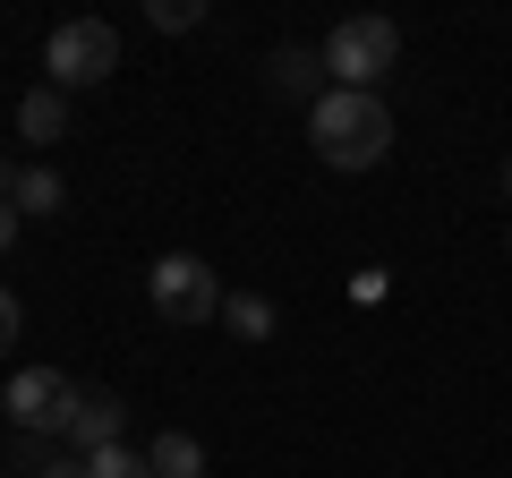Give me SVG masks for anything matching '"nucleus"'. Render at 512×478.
Instances as JSON below:
<instances>
[{
  "instance_id": "nucleus-17",
  "label": "nucleus",
  "mask_w": 512,
  "mask_h": 478,
  "mask_svg": "<svg viewBox=\"0 0 512 478\" xmlns=\"http://www.w3.org/2000/svg\"><path fill=\"white\" fill-rule=\"evenodd\" d=\"M0 197H18V163L9 154H0Z\"/></svg>"
},
{
  "instance_id": "nucleus-8",
  "label": "nucleus",
  "mask_w": 512,
  "mask_h": 478,
  "mask_svg": "<svg viewBox=\"0 0 512 478\" xmlns=\"http://www.w3.org/2000/svg\"><path fill=\"white\" fill-rule=\"evenodd\" d=\"M18 137H26V146H60V137H69V94H60V86L18 94Z\"/></svg>"
},
{
  "instance_id": "nucleus-3",
  "label": "nucleus",
  "mask_w": 512,
  "mask_h": 478,
  "mask_svg": "<svg viewBox=\"0 0 512 478\" xmlns=\"http://www.w3.org/2000/svg\"><path fill=\"white\" fill-rule=\"evenodd\" d=\"M146 299H154V316L163 325H214L222 316V274L205 257H188V248H171V257H154V274H146Z\"/></svg>"
},
{
  "instance_id": "nucleus-1",
  "label": "nucleus",
  "mask_w": 512,
  "mask_h": 478,
  "mask_svg": "<svg viewBox=\"0 0 512 478\" xmlns=\"http://www.w3.org/2000/svg\"><path fill=\"white\" fill-rule=\"evenodd\" d=\"M308 146H316V163H333V171H376L384 154H393V111H384L376 94L333 86L325 103L308 111Z\"/></svg>"
},
{
  "instance_id": "nucleus-4",
  "label": "nucleus",
  "mask_w": 512,
  "mask_h": 478,
  "mask_svg": "<svg viewBox=\"0 0 512 478\" xmlns=\"http://www.w3.org/2000/svg\"><path fill=\"white\" fill-rule=\"evenodd\" d=\"M43 69H52L60 94L103 86V77L120 69V35H111L103 18H69V26H52V43H43Z\"/></svg>"
},
{
  "instance_id": "nucleus-15",
  "label": "nucleus",
  "mask_w": 512,
  "mask_h": 478,
  "mask_svg": "<svg viewBox=\"0 0 512 478\" xmlns=\"http://www.w3.org/2000/svg\"><path fill=\"white\" fill-rule=\"evenodd\" d=\"M18 325H26V316H18V291H0V350L18 342Z\"/></svg>"
},
{
  "instance_id": "nucleus-11",
  "label": "nucleus",
  "mask_w": 512,
  "mask_h": 478,
  "mask_svg": "<svg viewBox=\"0 0 512 478\" xmlns=\"http://www.w3.org/2000/svg\"><path fill=\"white\" fill-rule=\"evenodd\" d=\"M18 214H60V205H69V180H60V171H18Z\"/></svg>"
},
{
  "instance_id": "nucleus-7",
  "label": "nucleus",
  "mask_w": 512,
  "mask_h": 478,
  "mask_svg": "<svg viewBox=\"0 0 512 478\" xmlns=\"http://www.w3.org/2000/svg\"><path fill=\"white\" fill-rule=\"evenodd\" d=\"M77 453H103V444H128V402L120 393H86L77 402V427H69Z\"/></svg>"
},
{
  "instance_id": "nucleus-13",
  "label": "nucleus",
  "mask_w": 512,
  "mask_h": 478,
  "mask_svg": "<svg viewBox=\"0 0 512 478\" xmlns=\"http://www.w3.org/2000/svg\"><path fill=\"white\" fill-rule=\"evenodd\" d=\"M146 18L163 35H188V26H205V0H146Z\"/></svg>"
},
{
  "instance_id": "nucleus-9",
  "label": "nucleus",
  "mask_w": 512,
  "mask_h": 478,
  "mask_svg": "<svg viewBox=\"0 0 512 478\" xmlns=\"http://www.w3.org/2000/svg\"><path fill=\"white\" fill-rule=\"evenodd\" d=\"M222 325H231L239 342H274L282 316H274V299H265V291H231V299H222Z\"/></svg>"
},
{
  "instance_id": "nucleus-6",
  "label": "nucleus",
  "mask_w": 512,
  "mask_h": 478,
  "mask_svg": "<svg viewBox=\"0 0 512 478\" xmlns=\"http://www.w3.org/2000/svg\"><path fill=\"white\" fill-rule=\"evenodd\" d=\"M265 86H274L282 94V103H325V94H333V77H325V52H308V43H282V52L274 60H265Z\"/></svg>"
},
{
  "instance_id": "nucleus-2",
  "label": "nucleus",
  "mask_w": 512,
  "mask_h": 478,
  "mask_svg": "<svg viewBox=\"0 0 512 478\" xmlns=\"http://www.w3.org/2000/svg\"><path fill=\"white\" fill-rule=\"evenodd\" d=\"M316 52H325V77L342 94H376V77L402 60V26H393V18H342Z\"/></svg>"
},
{
  "instance_id": "nucleus-12",
  "label": "nucleus",
  "mask_w": 512,
  "mask_h": 478,
  "mask_svg": "<svg viewBox=\"0 0 512 478\" xmlns=\"http://www.w3.org/2000/svg\"><path fill=\"white\" fill-rule=\"evenodd\" d=\"M86 478H154L146 444H103V453H86Z\"/></svg>"
},
{
  "instance_id": "nucleus-5",
  "label": "nucleus",
  "mask_w": 512,
  "mask_h": 478,
  "mask_svg": "<svg viewBox=\"0 0 512 478\" xmlns=\"http://www.w3.org/2000/svg\"><path fill=\"white\" fill-rule=\"evenodd\" d=\"M77 402H86V393H77L60 368H18L0 410L18 419V436H43V444H52V436H69V427H77Z\"/></svg>"
},
{
  "instance_id": "nucleus-18",
  "label": "nucleus",
  "mask_w": 512,
  "mask_h": 478,
  "mask_svg": "<svg viewBox=\"0 0 512 478\" xmlns=\"http://www.w3.org/2000/svg\"><path fill=\"white\" fill-rule=\"evenodd\" d=\"M504 205H512V154H504Z\"/></svg>"
},
{
  "instance_id": "nucleus-16",
  "label": "nucleus",
  "mask_w": 512,
  "mask_h": 478,
  "mask_svg": "<svg viewBox=\"0 0 512 478\" xmlns=\"http://www.w3.org/2000/svg\"><path fill=\"white\" fill-rule=\"evenodd\" d=\"M9 239H18V205L0 197V257H9Z\"/></svg>"
},
{
  "instance_id": "nucleus-10",
  "label": "nucleus",
  "mask_w": 512,
  "mask_h": 478,
  "mask_svg": "<svg viewBox=\"0 0 512 478\" xmlns=\"http://www.w3.org/2000/svg\"><path fill=\"white\" fill-rule=\"evenodd\" d=\"M146 461H154V478H205V444L180 436V427H171V436H154Z\"/></svg>"
},
{
  "instance_id": "nucleus-14",
  "label": "nucleus",
  "mask_w": 512,
  "mask_h": 478,
  "mask_svg": "<svg viewBox=\"0 0 512 478\" xmlns=\"http://www.w3.org/2000/svg\"><path fill=\"white\" fill-rule=\"evenodd\" d=\"M35 478H86V453H52V461L35 470Z\"/></svg>"
}]
</instances>
